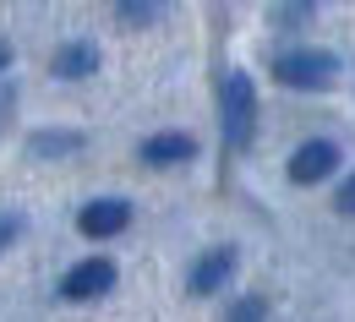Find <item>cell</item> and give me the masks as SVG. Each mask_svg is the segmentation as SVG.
<instances>
[{"instance_id":"obj_10","label":"cell","mask_w":355,"mask_h":322,"mask_svg":"<svg viewBox=\"0 0 355 322\" xmlns=\"http://www.w3.org/2000/svg\"><path fill=\"white\" fill-rule=\"evenodd\" d=\"M263 295H246V301H235V306H230V322H263Z\"/></svg>"},{"instance_id":"obj_11","label":"cell","mask_w":355,"mask_h":322,"mask_svg":"<svg viewBox=\"0 0 355 322\" xmlns=\"http://www.w3.org/2000/svg\"><path fill=\"white\" fill-rule=\"evenodd\" d=\"M334 208H339L345 219H355V175H345V186L334 191Z\"/></svg>"},{"instance_id":"obj_13","label":"cell","mask_w":355,"mask_h":322,"mask_svg":"<svg viewBox=\"0 0 355 322\" xmlns=\"http://www.w3.org/2000/svg\"><path fill=\"white\" fill-rule=\"evenodd\" d=\"M17 235H22V219H17V213H0V251H6Z\"/></svg>"},{"instance_id":"obj_2","label":"cell","mask_w":355,"mask_h":322,"mask_svg":"<svg viewBox=\"0 0 355 322\" xmlns=\"http://www.w3.org/2000/svg\"><path fill=\"white\" fill-rule=\"evenodd\" d=\"M273 77H279L284 88L317 93V88H328V82L339 77V60H334L328 49H284V55L273 60Z\"/></svg>"},{"instance_id":"obj_8","label":"cell","mask_w":355,"mask_h":322,"mask_svg":"<svg viewBox=\"0 0 355 322\" xmlns=\"http://www.w3.org/2000/svg\"><path fill=\"white\" fill-rule=\"evenodd\" d=\"M93 71H98V44H88V39H77L55 55V77H93Z\"/></svg>"},{"instance_id":"obj_3","label":"cell","mask_w":355,"mask_h":322,"mask_svg":"<svg viewBox=\"0 0 355 322\" xmlns=\"http://www.w3.org/2000/svg\"><path fill=\"white\" fill-rule=\"evenodd\" d=\"M110 289H115V262L110 257H88V262H77L71 274L60 278V295L66 301H98Z\"/></svg>"},{"instance_id":"obj_14","label":"cell","mask_w":355,"mask_h":322,"mask_svg":"<svg viewBox=\"0 0 355 322\" xmlns=\"http://www.w3.org/2000/svg\"><path fill=\"white\" fill-rule=\"evenodd\" d=\"M6 66H11V44L0 39V71H6Z\"/></svg>"},{"instance_id":"obj_7","label":"cell","mask_w":355,"mask_h":322,"mask_svg":"<svg viewBox=\"0 0 355 322\" xmlns=\"http://www.w3.org/2000/svg\"><path fill=\"white\" fill-rule=\"evenodd\" d=\"M186 159H197V142L186 137V132H159V137L142 142V164H186Z\"/></svg>"},{"instance_id":"obj_1","label":"cell","mask_w":355,"mask_h":322,"mask_svg":"<svg viewBox=\"0 0 355 322\" xmlns=\"http://www.w3.org/2000/svg\"><path fill=\"white\" fill-rule=\"evenodd\" d=\"M219 115H224V142L230 147H246L252 132H257V88L246 71H230L219 93Z\"/></svg>"},{"instance_id":"obj_9","label":"cell","mask_w":355,"mask_h":322,"mask_svg":"<svg viewBox=\"0 0 355 322\" xmlns=\"http://www.w3.org/2000/svg\"><path fill=\"white\" fill-rule=\"evenodd\" d=\"M71 147H83L77 132H39L33 137V153H71Z\"/></svg>"},{"instance_id":"obj_4","label":"cell","mask_w":355,"mask_h":322,"mask_svg":"<svg viewBox=\"0 0 355 322\" xmlns=\"http://www.w3.org/2000/svg\"><path fill=\"white\" fill-rule=\"evenodd\" d=\"M339 170V147L328 137H317V142H301L295 153H290V181L295 186H317V181H328Z\"/></svg>"},{"instance_id":"obj_6","label":"cell","mask_w":355,"mask_h":322,"mask_svg":"<svg viewBox=\"0 0 355 322\" xmlns=\"http://www.w3.org/2000/svg\"><path fill=\"white\" fill-rule=\"evenodd\" d=\"M230 274H235V251H230V246H214L208 257H197V268H191V278H186V289H191V295H214Z\"/></svg>"},{"instance_id":"obj_12","label":"cell","mask_w":355,"mask_h":322,"mask_svg":"<svg viewBox=\"0 0 355 322\" xmlns=\"http://www.w3.org/2000/svg\"><path fill=\"white\" fill-rule=\"evenodd\" d=\"M115 6H121L126 22H148V17H153V0H115Z\"/></svg>"},{"instance_id":"obj_5","label":"cell","mask_w":355,"mask_h":322,"mask_svg":"<svg viewBox=\"0 0 355 322\" xmlns=\"http://www.w3.org/2000/svg\"><path fill=\"white\" fill-rule=\"evenodd\" d=\"M126 224H132V202H121V197H98V202H88V208L77 213V230L88 235V240L121 235Z\"/></svg>"}]
</instances>
